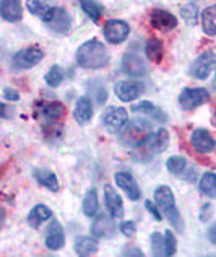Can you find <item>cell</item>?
Masks as SVG:
<instances>
[{"instance_id":"6da1fadb","label":"cell","mask_w":216,"mask_h":257,"mask_svg":"<svg viewBox=\"0 0 216 257\" xmlns=\"http://www.w3.org/2000/svg\"><path fill=\"white\" fill-rule=\"evenodd\" d=\"M67 107L62 101H43L39 99L35 104V114L41 119L43 134L47 140H59L62 137V119L65 117Z\"/></svg>"},{"instance_id":"ee69618b","label":"cell","mask_w":216,"mask_h":257,"mask_svg":"<svg viewBox=\"0 0 216 257\" xmlns=\"http://www.w3.org/2000/svg\"><path fill=\"white\" fill-rule=\"evenodd\" d=\"M129 257H145L143 255V252H141L140 251V249H130V251H129Z\"/></svg>"},{"instance_id":"1f68e13d","label":"cell","mask_w":216,"mask_h":257,"mask_svg":"<svg viewBox=\"0 0 216 257\" xmlns=\"http://www.w3.org/2000/svg\"><path fill=\"white\" fill-rule=\"evenodd\" d=\"M88 90H90L91 98L96 101L98 104H103L107 99V90L99 80H91V82H88Z\"/></svg>"},{"instance_id":"ac0fdd59","label":"cell","mask_w":216,"mask_h":257,"mask_svg":"<svg viewBox=\"0 0 216 257\" xmlns=\"http://www.w3.org/2000/svg\"><path fill=\"white\" fill-rule=\"evenodd\" d=\"M46 246L47 249L51 251H59L62 249L65 244V233H64V228L62 225L57 221V220H52L49 229H47V234H46Z\"/></svg>"},{"instance_id":"8d00e7d4","label":"cell","mask_w":216,"mask_h":257,"mask_svg":"<svg viewBox=\"0 0 216 257\" xmlns=\"http://www.w3.org/2000/svg\"><path fill=\"white\" fill-rule=\"evenodd\" d=\"M164 244H166V255L172 257L175 251H177V241H175L172 231H169V229L164 233Z\"/></svg>"},{"instance_id":"484cf974","label":"cell","mask_w":216,"mask_h":257,"mask_svg":"<svg viewBox=\"0 0 216 257\" xmlns=\"http://www.w3.org/2000/svg\"><path fill=\"white\" fill-rule=\"evenodd\" d=\"M98 251V241L90 236H80L75 239V252L78 257H90Z\"/></svg>"},{"instance_id":"83f0119b","label":"cell","mask_w":216,"mask_h":257,"mask_svg":"<svg viewBox=\"0 0 216 257\" xmlns=\"http://www.w3.org/2000/svg\"><path fill=\"white\" fill-rule=\"evenodd\" d=\"M26 9L30 10L31 15L39 17L43 22H47L52 15L54 7H51L47 2H33V0H30V2H26Z\"/></svg>"},{"instance_id":"60d3db41","label":"cell","mask_w":216,"mask_h":257,"mask_svg":"<svg viewBox=\"0 0 216 257\" xmlns=\"http://www.w3.org/2000/svg\"><path fill=\"white\" fill-rule=\"evenodd\" d=\"M211 215H213V205L211 204H205L203 207H201V210H200V220L201 221H208L211 218Z\"/></svg>"},{"instance_id":"7bdbcfd3","label":"cell","mask_w":216,"mask_h":257,"mask_svg":"<svg viewBox=\"0 0 216 257\" xmlns=\"http://www.w3.org/2000/svg\"><path fill=\"white\" fill-rule=\"evenodd\" d=\"M208 239H210L211 244L216 246V223H214V225H211L210 229H208Z\"/></svg>"},{"instance_id":"3957f363","label":"cell","mask_w":216,"mask_h":257,"mask_svg":"<svg viewBox=\"0 0 216 257\" xmlns=\"http://www.w3.org/2000/svg\"><path fill=\"white\" fill-rule=\"evenodd\" d=\"M154 204L158 205L159 212L163 213V216L171 223V226L179 233H184V220L179 213V208L175 205L174 194L171 191V187L167 186H159L154 191Z\"/></svg>"},{"instance_id":"2e32d148","label":"cell","mask_w":216,"mask_h":257,"mask_svg":"<svg viewBox=\"0 0 216 257\" xmlns=\"http://www.w3.org/2000/svg\"><path fill=\"white\" fill-rule=\"evenodd\" d=\"M117 233V228H116V223H114L112 216H107V215H99L98 218H94L93 225H91V234L96 236V238H112L114 234Z\"/></svg>"},{"instance_id":"cb8c5ba5","label":"cell","mask_w":216,"mask_h":257,"mask_svg":"<svg viewBox=\"0 0 216 257\" xmlns=\"http://www.w3.org/2000/svg\"><path fill=\"white\" fill-rule=\"evenodd\" d=\"M49 218H52V210H51V208H47L46 205L39 204L28 213V218H26V221H28V225L31 228L38 229V228H41L43 223L47 221Z\"/></svg>"},{"instance_id":"44dd1931","label":"cell","mask_w":216,"mask_h":257,"mask_svg":"<svg viewBox=\"0 0 216 257\" xmlns=\"http://www.w3.org/2000/svg\"><path fill=\"white\" fill-rule=\"evenodd\" d=\"M93 117V103L90 96H82L78 98L75 109H73V119L77 120L80 125H85L90 122Z\"/></svg>"},{"instance_id":"7c38bea8","label":"cell","mask_w":216,"mask_h":257,"mask_svg":"<svg viewBox=\"0 0 216 257\" xmlns=\"http://www.w3.org/2000/svg\"><path fill=\"white\" fill-rule=\"evenodd\" d=\"M190 145L198 153H211L216 148V140L206 128H193L190 132Z\"/></svg>"},{"instance_id":"9a60e30c","label":"cell","mask_w":216,"mask_h":257,"mask_svg":"<svg viewBox=\"0 0 216 257\" xmlns=\"http://www.w3.org/2000/svg\"><path fill=\"white\" fill-rule=\"evenodd\" d=\"M104 204L114 220L124 218V202L112 186H104Z\"/></svg>"},{"instance_id":"5b68a950","label":"cell","mask_w":216,"mask_h":257,"mask_svg":"<svg viewBox=\"0 0 216 257\" xmlns=\"http://www.w3.org/2000/svg\"><path fill=\"white\" fill-rule=\"evenodd\" d=\"M151 134V124L145 119H135L127 122V125L119 132V140L120 144L129 147V148H137L138 145L143 144V140Z\"/></svg>"},{"instance_id":"ffe728a7","label":"cell","mask_w":216,"mask_h":257,"mask_svg":"<svg viewBox=\"0 0 216 257\" xmlns=\"http://www.w3.org/2000/svg\"><path fill=\"white\" fill-rule=\"evenodd\" d=\"M0 15L5 22L17 23L23 18V5L18 0H4L0 2Z\"/></svg>"},{"instance_id":"d6a6232c","label":"cell","mask_w":216,"mask_h":257,"mask_svg":"<svg viewBox=\"0 0 216 257\" xmlns=\"http://www.w3.org/2000/svg\"><path fill=\"white\" fill-rule=\"evenodd\" d=\"M166 168L167 171L172 174H184L187 171V160L180 155H174V157H169V160L166 161Z\"/></svg>"},{"instance_id":"277c9868","label":"cell","mask_w":216,"mask_h":257,"mask_svg":"<svg viewBox=\"0 0 216 257\" xmlns=\"http://www.w3.org/2000/svg\"><path fill=\"white\" fill-rule=\"evenodd\" d=\"M169 147V132L166 128H159L158 132H151L143 140V144L133 148L132 158L137 161H148L158 153H163Z\"/></svg>"},{"instance_id":"4dcf8cb0","label":"cell","mask_w":216,"mask_h":257,"mask_svg":"<svg viewBox=\"0 0 216 257\" xmlns=\"http://www.w3.org/2000/svg\"><path fill=\"white\" fill-rule=\"evenodd\" d=\"M83 213L86 216H94L98 212V192L96 189H90L83 199Z\"/></svg>"},{"instance_id":"e575fe53","label":"cell","mask_w":216,"mask_h":257,"mask_svg":"<svg viewBox=\"0 0 216 257\" xmlns=\"http://www.w3.org/2000/svg\"><path fill=\"white\" fill-rule=\"evenodd\" d=\"M151 255L153 257H167L166 255V244H164V234L154 231L151 234Z\"/></svg>"},{"instance_id":"f546056e","label":"cell","mask_w":216,"mask_h":257,"mask_svg":"<svg viewBox=\"0 0 216 257\" xmlns=\"http://www.w3.org/2000/svg\"><path fill=\"white\" fill-rule=\"evenodd\" d=\"M200 191L210 199H216V174L205 173L200 179Z\"/></svg>"},{"instance_id":"52a82bcc","label":"cell","mask_w":216,"mask_h":257,"mask_svg":"<svg viewBox=\"0 0 216 257\" xmlns=\"http://www.w3.org/2000/svg\"><path fill=\"white\" fill-rule=\"evenodd\" d=\"M210 99L206 88H184L179 94V106L182 111H193Z\"/></svg>"},{"instance_id":"4316f807","label":"cell","mask_w":216,"mask_h":257,"mask_svg":"<svg viewBox=\"0 0 216 257\" xmlns=\"http://www.w3.org/2000/svg\"><path fill=\"white\" fill-rule=\"evenodd\" d=\"M201 28L206 36H216V5L208 7L201 12Z\"/></svg>"},{"instance_id":"d6986e66","label":"cell","mask_w":216,"mask_h":257,"mask_svg":"<svg viewBox=\"0 0 216 257\" xmlns=\"http://www.w3.org/2000/svg\"><path fill=\"white\" fill-rule=\"evenodd\" d=\"M122 69L127 75H132V77H143L146 75L148 72V67L143 62V59L137 54H125L124 59H122Z\"/></svg>"},{"instance_id":"30bf717a","label":"cell","mask_w":216,"mask_h":257,"mask_svg":"<svg viewBox=\"0 0 216 257\" xmlns=\"http://www.w3.org/2000/svg\"><path fill=\"white\" fill-rule=\"evenodd\" d=\"M214 64H216L214 52L213 51H205V52H201L200 56L192 62L190 69H188V73H190V77H193V78L206 80L208 75L211 73Z\"/></svg>"},{"instance_id":"7402d4cb","label":"cell","mask_w":216,"mask_h":257,"mask_svg":"<svg viewBox=\"0 0 216 257\" xmlns=\"http://www.w3.org/2000/svg\"><path fill=\"white\" fill-rule=\"evenodd\" d=\"M132 111L145 114V116H150L154 120H158V122H166L167 120L166 112L161 109V107H158L156 104H153L151 101H140L138 104L132 106Z\"/></svg>"},{"instance_id":"d590c367","label":"cell","mask_w":216,"mask_h":257,"mask_svg":"<svg viewBox=\"0 0 216 257\" xmlns=\"http://www.w3.org/2000/svg\"><path fill=\"white\" fill-rule=\"evenodd\" d=\"M64 75H65V73L59 65H52L49 69V72L46 73L44 78H46V83L49 86L57 88V86H60V83L64 82Z\"/></svg>"},{"instance_id":"74e56055","label":"cell","mask_w":216,"mask_h":257,"mask_svg":"<svg viewBox=\"0 0 216 257\" xmlns=\"http://www.w3.org/2000/svg\"><path fill=\"white\" fill-rule=\"evenodd\" d=\"M120 231L125 236V238H133L135 233H137V225L133 221H124L120 225Z\"/></svg>"},{"instance_id":"603a6c76","label":"cell","mask_w":216,"mask_h":257,"mask_svg":"<svg viewBox=\"0 0 216 257\" xmlns=\"http://www.w3.org/2000/svg\"><path fill=\"white\" fill-rule=\"evenodd\" d=\"M33 176H35V179L39 186L49 189L51 192H59V189H60L59 179L52 171L44 170V168H38V170L33 171Z\"/></svg>"},{"instance_id":"d4e9b609","label":"cell","mask_w":216,"mask_h":257,"mask_svg":"<svg viewBox=\"0 0 216 257\" xmlns=\"http://www.w3.org/2000/svg\"><path fill=\"white\" fill-rule=\"evenodd\" d=\"M145 54L148 60H151V62H156V64H161L164 59V46L161 43V39L158 38H150L145 44Z\"/></svg>"},{"instance_id":"f35d334b","label":"cell","mask_w":216,"mask_h":257,"mask_svg":"<svg viewBox=\"0 0 216 257\" xmlns=\"http://www.w3.org/2000/svg\"><path fill=\"white\" fill-rule=\"evenodd\" d=\"M145 207H146V210L153 215V218L156 220V221H161V220H163V213L159 212V208H158L156 204H153L151 200H145Z\"/></svg>"},{"instance_id":"ba28073f","label":"cell","mask_w":216,"mask_h":257,"mask_svg":"<svg viewBox=\"0 0 216 257\" xmlns=\"http://www.w3.org/2000/svg\"><path fill=\"white\" fill-rule=\"evenodd\" d=\"M103 35L106 38L107 43L111 44H120L124 43L130 35V25L125 22V20H119V18H112L107 20L103 26Z\"/></svg>"},{"instance_id":"e0dca14e","label":"cell","mask_w":216,"mask_h":257,"mask_svg":"<svg viewBox=\"0 0 216 257\" xmlns=\"http://www.w3.org/2000/svg\"><path fill=\"white\" fill-rule=\"evenodd\" d=\"M116 179V184L122 189V191L129 195L130 200H138L141 197V192H140V187L137 184V181L133 179V176L127 171H119L114 176Z\"/></svg>"},{"instance_id":"8992f818","label":"cell","mask_w":216,"mask_h":257,"mask_svg":"<svg viewBox=\"0 0 216 257\" xmlns=\"http://www.w3.org/2000/svg\"><path fill=\"white\" fill-rule=\"evenodd\" d=\"M44 57V51L39 46H28L20 49L12 59V67L15 70H28L36 67Z\"/></svg>"},{"instance_id":"5bb4252c","label":"cell","mask_w":216,"mask_h":257,"mask_svg":"<svg viewBox=\"0 0 216 257\" xmlns=\"http://www.w3.org/2000/svg\"><path fill=\"white\" fill-rule=\"evenodd\" d=\"M114 91H116L117 98L124 103H130L140 98V94L143 93V86L138 82H133V80H120L114 86Z\"/></svg>"},{"instance_id":"7a4b0ae2","label":"cell","mask_w":216,"mask_h":257,"mask_svg":"<svg viewBox=\"0 0 216 257\" xmlns=\"http://www.w3.org/2000/svg\"><path fill=\"white\" fill-rule=\"evenodd\" d=\"M75 59L82 69L99 70L109 64L111 54L109 49L104 46V43L98 41V39H91V41H86L78 47Z\"/></svg>"},{"instance_id":"f1b7e54d","label":"cell","mask_w":216,"mask_h":257,"mask_svg":"<svg viewBox=\"0 0 216 257\" xmlns=\"http://www.w3.org/2000/svg\"><path fill=\"white\" fill-rule=\"evenodd\" d=\"M80 7H82V10L91 18V22L99 23V20L103 18L104 7L99 2H96V0H83V2H80Z\"/></svg>"},{"instance_id":"ab89813d","label":"cell","mask_w":216,"mask_h":257,"mask_svg":"<svg viewBox=\"0 0 216 257\" xmlns=\"http://www.w3.org/2000/svg\"><path fill=\"white\" fill-rule=\"evenodd\" d=\"M4 99L5 101H18L20 99V93L15 88H4Z\"/></svg>"},{"instance_id":"8fae6325","label":"cell","mask_w":216,"mask_h":257,"mask_svg":"<svg viewBox=\"0 0 216 257\" xmlns=\"http://www.w3.org/2000/svg\"><path fill=\"white\" fill-rule=\"evenodd\" d=\"M46 25L57 35H67L72 28V15L64 7H54L52 15L46 22Z\"/></svg>"},{"instance_id":"4fadbf2b","label":"cell","mask_w":216,"mask_h":257,"mask_svg":"<svg viewBox=\"0 0 216 257\" xmlns=\"http://www.w3.org/2000/svg\"><path fill=\"white\" fill-rule=\"evenodd\" d=\"M150 23L153 28L159 31H171L177 26V18H175L169 10L164 9H153L150 13Z\"/></svg>"},{"instance_id":"f6af8a7d","label":"cell","mask_w":216,"mask_h":257,"mask_svg":"<svg viewBox=\"0 0 216 257\" xmlns=\"http://www.w3.org/2000/svg\"><path fill=\"white\" fill-rule=\"evenodd\" d=\"M205 257H216V255H205Z\"/></svg>"},{"instance_id":"836d02e7","label":"cell","mask_w":216,"mask_h":257,"mask_svg":"<svg viewBox=\"0 0 216 257\" xmlns=\"http://www.w3.org/2000/svg\"><path fill=\"white\" fill-rule=\"evenodd\" d=\"M180 15L182 18H184V22L187 25H197V17H198V7L195 2H187L182 5V9H180Z\"/></svg>"},{"instance_id":"b9f144b4","label":"cell","mask_w":216,"mask_h":257,"mask_svg":"<svg viewBox=\"0 0 216 257\" xmlns=\"http://www.w3.org/2000/svg\"><path fill=\"white\" fill-rule=\"evenodd\" d=\"M13 112H15V109H13V106H9L7 103H2V117H4V119H10V117H13Z\"/></svg>"},{"instance_id":"9c48e42d","label":"cell","mask_w":216,"mask_h":257,"mask_svg":"<svg viewBox=\"0 0 216 257\" xmlns=\"http://www.w3.org/2000/svg\"><path fill=\"white\" fill-rule=\"evenodd\" d=\"M101 120L111 134H119L129 122V114L120 106H109L104 109Z\"/></svg>"}]
</instances>
